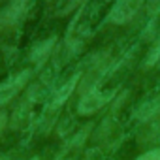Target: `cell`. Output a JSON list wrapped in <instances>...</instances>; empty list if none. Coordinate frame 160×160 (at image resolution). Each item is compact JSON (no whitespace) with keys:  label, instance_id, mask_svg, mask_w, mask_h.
Here are the masks:
<instances>
[{"label":"cell","instance_id":"6","mask_svg":"<svg viewBox=\"0 0 160 160\" xmlns=\"http://www.w3.org/2000/svg\"><path fill=\"white\" fill-rule=\"evenodd\" d=\"M160 58V42H156V45L151 49V53H149V58H147V66H152L156 60Z\"/></svg>","mask_w":160,"mask_h":160},{"label":"cell","instance_id":"4","mask_svg":"<svg viewBox=\"0 0 160 160\" xmlns=\"http://www.w3.org/2000/svg\"><path fill=\"white\" fill-rule=\"evenodd\" d=\"M27 2L28 0H12V2L2 10L0 13V28H10V27H15L25 12H27Z\"/></svg>","mask_w":160,"mask_h":160},{"label":"cell","instance_id":"5","mask_svg":"<svg viewBox=\"0 0 160 160\" xmlns=\"http://www.w3.org/2000/svg\"><path fill=\"white\" fill-rule=\"evenodd\" d=\"M109 100V96L108 94H102L100 91H91L89 94H85L83 96V100L79 102V113H83V115H89V113H94V111H98L106 102Z\"/></svg>","mask_w":160,"mask_h":160},{"label":"cell","instance_id":"3","mask_svg":"<svg viewBox=\"0 0 160 160\" xmlns=\"http://www.w3.org/2000/svg\"><path fill=\"white\" fill-rule=\"evenodd\" d=\"M143 4V0H119V2L113 6L109 19L115 25H124L130 19H134V15L138 13L139 6Z\"/></svg>","mask_w":160,"mask_h":160},{"label":"cell","instance_id":"10","mask_svg":"<svg viewBox=\"0 0 160 160\" xmlns=\"http://www.w3.org/2000/svg\"><path fill=\"white\" fill-rule=\"evenodd\" d=\"M32 160H40V158H32Z\"/></svg>","mask_w":160,"mask_h":160},{"label":"cell","instance_id":"9","mask_svg":"<svg viewBox=\"0 0 160 160\" xmlns=\"http://www.w3.org/2000/svg\"><path fill=\"white\" fill-rule=\"evenodd\" d=\"M0 160H12V158H0Z\"/></svg>","mask_w":160,"mask_h":160},{"label":"cell","instance_id":"2","mask_svg":"<svg viewBox=\"0 0 160 160\" xmlns=\"http://www.w3.org/2000/svg\"><path fill=\"white\" fill-rule=\"evenodd\" d=\"M28 75H30L28 70H25V72H19V73L8 77L6 81L0 83V106H4V104L10 102L15 94L21 92V89H23V87L27 85V81H28Z\"/></svg>","mask_w":160,"mask_h":160},{"label":"cell","instance_id":"8","mask_svg":"<svg viewBox=\"0 0 160 160\" xmlns=\"http://www.w3.org/2000/svg\"><path fill=\"white\" fill-rule=\"evenodd\" d=\"M6 122H8L6 113H0V136H2V132H4V128H6Z\"/></svg>","mask_w":160,"mask_h":160},{"label":"cell","instance_id":"7","mask_svg":"<svg viewBox=\"0 0 160 160\" xmlns=\"http://www.w3.org/2000/svg\"><path fill=\"white\" fill-rule=\"evenodd\" d=\"M136 160H160V149H152V151H147L145 154H141L139 158Z\"/></svg>","mask_w":160,"mask_h":160},{"label":"cell","instance_id":"1","mask_svg":"<svg viewBox=\"0 0 160 160\" xmlns=\"http://www.w3.org/2000/svg\"><path fill=\"white\" fill-rule=\"evenodd\" d=\"M139 143H156L160 141V104L145 117V122L138 134Z\"/></svg>","mask_w":160,"mask_h":160}]
</instances>
